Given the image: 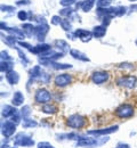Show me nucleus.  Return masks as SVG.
I'll use <instances>...</instances> for the list:
<instances>
[{"label":"nucleus","mask_w":137,"mask_h":148,"mask_svg":"<svg viewBox=\"0 0 137 148\" xmlns=\"http://www.w3.org/2000/svg\"><path fill=\"white\" fill-rule=\"evenodd\" d=\"M9 120H10L12 122H14V123L17 125V124H22V120H23V116H22L21 112L19 111L17 113H16V114H14V115H13V116H12Z\"/></svg>","instance_id":"obj_32"},{"label":"nucleus","mask_w":137,"mask_h":148,"mask_svg":"<svg viewBox=\"0 0 137 148\" xmlns=\"http://www.w3.org/2000/svg\"><path fill=\"white\" fill-rule=\"evenodd\" d=\"M105 33H106V26H104V25H98L93 29V37L96 39L103 38L105 36Z\"/></svg>","instance_id":"obj_24"},{"label":"nucleus","mask_w":137,"mask_h":148,"mask_svg":"<svg viewBox=\"0 0 137 148\" xmlns=\"http://www.w3.org/2000/svg\"><path fill=\"white\" fill-rule=\"evenodd\" d=\"M48 31H49V25H48L46 22L40 23L39 25L36 26V33H34V37L38 39V41L43 42L45 37H46V34L48 33Z\"/></svg>","instance_id":"obj_11"},{"label":"nucleus","mask_w":137,"mask_h":148,"mask_svg":"<svg viewBox=\"0 0 137 148\" xmlns=\"http://www.w3.org/2000/svg\"><path fill=\"white\" fill-rule=\"evenodd\" d=\"M14 70V60H1L0 63V71L3 73H8Z\"/></svg>","instance_id":"obj_22"},{"label":"nucleus","mask_w":137,"mask_h":148,"mask_svg":"<svg viewBox=\"0 0 137 148\" xmlns=\"http://www.w3.org/2000/svg\"><path fill=\"white\" fill-rule=\"evenodd\" d=\"M10 36H13V37H15L16 39H20V40H24L25 39V33H24V31H22L20 29H14V27H9L8 29V31H7Z\"/></svg>","instance_id":"obj_27"},{"label":"nucleus","mask_w":137,"mask_h":148,"mask_svg":"<svg viewBox=\"0 0 137 148\" xmlns=\"http://www.w3.org/2000/svg\"><path fill=\"white\" fill-rule=\"evenodd\" d=\"M22 29H23V31H24V33H25V36L26 37H34V33H36V26H33L31 23H26V24H23V26H22Z\"/></svg>","instance_id":"obj_28"},{"label":"nucleus","mask_w":137,"mask_h":148,"mask_svg":"<svg viewBox=\"0 0 137 148\" xmlns=\"http://www.w3.org/2000/svg\"><path fill=\"white\" fill-rule=\"evenodd\" d=\"M2 40H3V42H5L8 47L16 48V43H17V41H16V38L15 37H13V36H8V37H5Z\"/></svg>","instance_id":"obj_29"},{"label":"nucleus","mask_w":137,"mask_h":148,"mask_svg":"<svg viewBox=\"0 0 137 148\" xmlns=\"http://www.w3.org/2000/svg\"><path fill=\"white\" fill-rule=\"evenodd\" d=\"M24 95L21 91H15L14 95H13V98H12V105H14L15 107H20V106H23L24 104Z\"/></svg>","instance_id":"obj_18"},{"label":"nucleus","mask_w":137,"mask_h":148,"mask_svg":"<svg viewBox=\"0 0 137 148\" xmlns=\"http://www.w3.org/2000/svg\"><path fill=\"white\" fill-rule=\"evenodd\" d=\"M114 148H131V147H130V145H129V144L120 141V143H118L117 145H116V147Z\"/></svg>","instance_id":"obj_43"},{"label":"nucleus","mask_w":137,"mask_h":148,"mask_svg":"<svg viewBox=\"0 0 137 148\" xmlns=\"http://www.w3.org/2000/svg\"><path fill=\"white\" fill-rule=\"evenodd\" d=\"M41 112L45 113V114H48V115H53V114H56L59 112V108H57V106L48 103V104H45L41 107Z\"/></svg>","instance_id":"obj_25"},{"label":"nucleus","mask_w":137,"mask_h":148,"mask_svg":"<svg viewBox=\"0 0 137 148\" xmlns=\"http://www.w3.org/2000/svg\"><path fill=\"white\" fill-rule=\"evenodd\" d=\"M52 98H53L52 92L45 88H40L34 93V101L37 104H42V105L48 104L52 100Z\"/></svg>","instance_id":"obj_8"},{"label":"nucleus","mask_w":137,"mask_h":148,"mask_svg":"<svg viewBox=\"0 0 137 148\" xmlns=\"http://www.w3.org/2000/svg\"><path fill=\"white\" fill-rule=\"evenodd\" d=\"M38 125H39V123L31 117H25L22 121V128L23 129H33V128H37Z\"/></svg>","instance_id":"obj_21"},{"label":"nucleus","mask_w":137,"mask_h":148,"mask_svg":"<svg viewBox=\"0 0 137 148\" xmlns=\"http://www.w3.org/2000/svg\"><path fill=\"white\" fill-rule=\"evenodd\" d=\"M80 133L78 132H70V133H56L55 139L57 141H77L80 138Z\"/></svg>","instance_id":"obj_13"},{"label":"nucleus","mask_w":137,"mask_h":148,"mask_svg":"<svg viewBox=\"0 0 137 148\" xmlns=\"http://www.w3.org/2000/svg\"><path fill=\"white\" fill-rule=\"evenodd\" d=\"M129 1H131V2H134V1H136V0H129Z\"/></svg>","instance_id":"obj_46"},{"label":"nucleus","mask_w":137,"mask_h":148,"mask_svg":"<svg viewBox=\"0 0 137 148\" xmlns=\"http://www.w3.org/2000/svg\"><path fill=\"white\" fill-rule=\"evenodd\" d=\"M74 37L79 38V40L80 41H82V42H89L90 40H92V38H93V32H90V31H88V30H83V29H78V30H76V32H74Z\"/></svg>","instance_id":"obj_14"},{"label":"nucleus","mask_w":137,"mask_h":148,"mask_svg":"<svg viewBox=\"0 0 137 148\" xmlns=\"http://www.w3.org/2000/svg\"><path fill=\"white\" fill-rule=\"evenodd\" d=\"M17 110H16V107L14 106V105H3L2 106V108H1V116H2V119H5V120H9L14 114H16L17 113Z\"/></svg>","instance_id":"obj_17"},{"label":"nucleus","mask_w":137,"mask_h":148,"mask_svg":"<svg viewBox=\"0 0 137 148\" xmlns=\"http://www.w3.org/2000/svg\"><path fill=\"white\" fill-rule=\"evenodd\" d=\"M21 114H22V116H23V119H25V117H31V114H32V110H31V107L29 106V105H25V106H23L22 108H21Z\"/></svg>","instance_id":"obj_31"},{"label":"nucleus","mask_w":137,"mask_h":148,"mask_svg":"<svg viewBox=\"0 0 137 148\" xmlns=\"http://www.w3.org/2000/svg\"><path fill=\"white\" fill-rule=\"evenodd\" d=\"M15 49H16V50H17V53H19V56H20V59H21V62H22V64H23L24 66H28V65H29V63H30V59L26 57V55L21 50L19 47H16Z\"/></svg>","instance_id":"obj_30"},{"label":"nucleus","mask_w":137,"mask_h":148,"mask_svg":"<svg viewBox=\"0 0 137 148\" xmlns=\"http://www.w3.org/2000/svg\"><path fill=\"white\" fill-rule=\"evenodd\" d=\"M94 3H95L94 0H85V1H81V2L77 3V7L78 8L80 7L83 12H89L94 7Z\"/></svg>","instance_id":"obj_26"},{"label":"nucleus","mask_w":137,"mask_h":148,"mask_svg":"<svg viewBox=\"0 0 137 148\" xmlns=\"http://www.w3.org/2000/svg\"><path fill=\"white\" fill-rule=\"evenodd\" d=\"M17 17L21 19V21H26L28 19V14L25 10H20L19 14H17Z\"/></svg>","instance_id":"obj_40"},{"label":"nucleus","mask_w":137,"mask_h":148,"mask_svg":"<svg viewBox=\"0 0 137 148\" xmlns=\"http://www.w3.org/2000/svg\"><path fill=\"white\" fill-rule=\"evenodd\" d=\"M1 9L3 10V12H10V10H15V8L13 7V6H1Z\"/></svg>","instance_id":"obj_44"},{"label":"nucleus","mask_w":137,"mask_h":148,"mask_svg":"<svg viewBox=\"0 0 137 148\" xmlns=\"http://www.w3.org/2000/svg\"><path fill=\"white\" fill-rule=\"evenodd\" d=\"M30 1L29 0H21V1H17L16 5H29Z\"/></svg>","instance_id":"obj_45"},{"label":"nucleus","mask_w":137,"mask_h":148,"mask_svg":"<svg viewBox=\"0 0 137 148\" xmlns=\"http://www.w3.org/2000/svg\"><path fill=\"white\" fill-rule=\"evenodd\" d=\"M37 148H55V147L50 143H48V141H41V143L37 144Z\"/></svg>","instance_id":"obj_36"},{"label":"nucleus","mask_w":137,"mask_h":148,"mask_svg":"<svg viewBox=\"0 0 137 148\" xmlns=\"http://www.w3.org/2000/svg\"><path fill=\"white\" fill-rule=\"evenodd\" d=\"M136 46H137V40H136Z\"/></svg>","instance_id":"obj_47"},{"label":"nucleus","mask_w":137,"mask_h":148,"mask_svg":"<svg viewBox=\"0 0 137 148\" xmlns=\"http://www.w3.org/2000/svg\"><path fill=\"white\" fill-rule=\"evenodd\" d=\"M120 69H122V70H128V71H131V70H134V65L133 64H130V63H122V64H120V66H119Z\"/></svg>","instance_id":"obj_38"},{"label":"nucleus","mask_w":137,"mask_h":148,"mask_svg":"<svg viewBox=\"0 0 137 148\" xmlns=\"http://www.w3.org/2000/svg\"><path fill=\"white\" fill-rule=\"evenodd\" d=\"M13 144L17 147H25V148H30L33 147L36 145V141L34 139L32 138V136L25 133V132H17L13 138Z\"/></svg>","instance_id":"obj_2"},{"label":"nucleus","mask_w":137,"mask_h":148,"mask_svg":"<svg viewBox=\"0 0 137 148\" xmlns=\"http://www.w3.org/2000/svg\"><path fill=\"white\" fill-rule=\"evenodd\" d=\"M61 26H62V29L65 30V31H71V23L69 22V19H62Z\"/></svg>","instance_id":"obj_34"},{"label":"nucleus","mask_w":137,"mask_h":148,"mask_svg":"<svg viewBox=\"0 0 137 148\" xmlns=\"http://www.w3.org/2000/svg\"><path fill=\"white\" fill-rule=\"evenodd\" d=\"M110 141V138L107 136L105 137H94L89 134H81L80 138L76 141L74 147L77 148H97L102 147L106 143Z\"/></svg>","instance_id":"obj_1"},{"label":"nucleus","mask_w":137,"mask_h":148,"mask_svg":"<svg viewBox=\"0 0 137 148\" xmlns=\"http://www.w3.org/2000/svg\"><path fill=\"white\" fill-rule=\"evenodd\" d=\"M6 80H7V82L9 83V84H12V86H14V84H17L19 82H20L21 80V76L20 74L17 73L16 71H10V72H8V73H6Z\"/></svg>","instance_id":"obj_20"},{"label":"nucleus","mask_w":137,"mask_h":148,"mask_svg":"<svg viewBox=\"0 0 137 148\" xmlns=\"http://www.w3.org/2000/svg\"><path fill=\"white\" fill-rule=\"evenodd\" d=\"M61 22H62V18L59 17V15H55V16L52 17V24L53 25H59Z\"/></svg>","instance_id":"obj_41"},{"label":"nucleus","mask_w":137,"mask_h":148,"mask_svg":"<svg viewBox=\"0 0 137 148\" xmlns=\"http://www.w3.org/2000/svg\"><path fill=\"white\" fill-rule=\"evenodd\" d=\"M54 45H55V47L57 48V50L61 51V53H63L64 55L65 54H67L71 49H70V45L66 42V41H64V40H55L54 41Z\"/></svg>","instance_id":"obj_19"},{"label":"nucleus","mask_w":137,"mask_h":148,"mask_svg":"<svg viewBox=\"0 0 137 148\" xmlns=\"http://www.w3.org/2000/svg\"><path fill=\"white\" fill-rule=\"evenodd\" d=\"M70 55L72 56L74 59H78V60H81V62H89V57L81 53L80 50H77V49H71L70 50Z\"/></svg>","instance_id":"obj_23"},{"label":"nucleus","mask_w":137,"mask_h":148,"mask_svg":"<svg viewBox=\"0 0 137 148\" xmlns=\"http://www.w3.org/2000/svg\"><path fill=\"white\" fill-rule=\"evenodd\" d=\"M72 76L67 73H63V74H59L55 76L54 79V83L56 87H59V88H64L66 86H69L70 83H72Z\"/></svg>","instance_id":"obj_9"},{"label":"nucleus","mask_w":137,"mask_h":148,"mask_svg":"<svg viewBox=\"0 0 137 148\" xmlns=\"http://www.w3.org/2000/svg\"><path fill=\"white\" fill-rule=\"evenodd\" d=\"M109 77H110V74L107 73L106 71H96L90 76L92 82L95 83V84H103V83L107 82Z\"/></svg>","instance_id":"obj_10"},{"label":"nucleus","mask_w":137,"mask_h":148,"mask_svg":"<svg viewBox=\"0 0 137 148\" xmlns=\"http://www.w3.org/2000/svg\"><path fill=\"white\" fill-rule=\"evenodd\" d=\"M65 124L71 129L80 130L87 125V119L81 114H72L66 119Z\"/></svg>","instance_id":"obj_3"},{"label":"nucleus","mask_w":137,"mask_h":148,"mask_svg":"<svg viewBox=\"0 0 137 148\" xmlns=\"http://www.w3.org/2000/svg\"><path fill=\"white\" fill-rule=\"evenodd\" d=\"M10 143H13L12 138H9V139L5 138V140L1 143V147L0 148H19L17 146H15L14 144H10Z\"/></svg>","instance_id":"obj_33"},{"label":"nucleus","mask_w":137,"mask_h":148,"mask_svg":"<svg viewBox=\"0 0 137 148\" xmlns=\"http://www.w3.org/2000/svg\"><path fill=\"white\" fill-rule=\"evenodd\" d=\"M40 64L45 65L47 67H52L53 70H67V69L72 67L71 64H63V63H59L56 60H40Z\"/></svg>","instance_id":"obj_12"},{"label":"nucleus","mask_w":137,"mask_h":148,"mask_svg":"<svg viewBox=\"0 0 137 148\" xmlns=\"http://www.w3.org/2000/svg\"><path fill=\"white\" fill-rule=\"evenodd\" d=\"M64 57V54L61 51H55V50H49L42 55H40V60H57L59 58Z\"/></svg>","instance_id":"obj_16"},{"label":"nucleus","mask_w":137,"mask_h":148,"mask_svg":"<svg viewBox=\"0 0 137 148\" xmlns=\"http://www.w3.org/2000/svg\"><path fill=\"white\" fill-rule=\"evenodd\" d=\"M50 49H52L50 45H48V43H43V42H40L39 45L33 46L29 51H30V53H32V54H34V55H42V54H45V53L49 51Z\"/></svg>","instance_id":"obj_15"},{"label":"nucleus","mask_w":137,"mask_h":148,"mask_svg":"<svg viewBox=\"0 0 137 148\" xmlns=\"http://www.w3.org/2000/svg\"><path fill=\"white\" fill-rule=\"evenodd\" d=\"M77 0H61V5L62 6H65V7H69L71 6L72 3H74Z\"/></svg>","instance_id":"obj_42"},{"label":"nucleus","mask_w":137,"mask_h":148,"mask_svg":"<svg viewBox=\"0 0 137 148\" xmlns=\"http://www.w3.org/2000/svg\"><path fill=\"white\" fill-rule=\"evenodd\" d=\"M71 14H72V8H70V7H66L62 10H59V15H62V16H70Z\"/></svg>","instance_id":"obj_37"},{"label":"nucleus","mask_w":137,"mask_h":148,"mask_svg":"<svg viewBox=\"0 0 137 148\" xmlns=\"http://www.w3.org/2000/svg\"><path fill=\"white\" fill-rule=\"evenodd\" d=\"M119 130V125H111V127H106V128H99V129H90L87 130V134L89 136H94V137H105L109 136L111 133H114Z\"/></svg>","instance_id":"obj_7"},{"label":"nucleus","mask_w":137,"mask_h":148,"mask_svg":"<svg viewBox=\"0 0 137 148\" xmlns=\"http://www.w3.org/2000/svg\"><path fill=\"white\" fill-rule=\"evenodd\" d=\"M116 83L121 88L135 89L137 87V77L134 75H122L116 80Z\"/></svg>","instance_id":"obj_6"},{"label":"nucleus","mask_w":137,"mask_h":148,"mask_svg":"<svg viewBox=\"0 0 137 148\" xmlns=\"http://www.w3.org/2000/svg\"><path fill=\"white\" fill-rule=\"evenodd\" d=\"M114 114L117 117L121 120H127L135 115V108L131 104H121L114 111Z\"/></svg>","instance_id":"obj_4"},{"label":"nucleus","mask_w":137,"mask_h":148,"mask_svg":"<svg viewBox=\"0 0 137 148\" xmlns=\"http://www.w3.org/2000/svg\"><path fill=\"white\" fill-rule=\"evenodd\" d=\"M0 131H1V136L3 138H6V139L13 138L16 134V124L14 122H12L10 120H5L1 122Z\"/></svg>","instance_id":"obj_5"},{"label":"nucleus","mask_w":137,"mask_h":148,"mask_svg":"<svg viewBox=\"0 0 137 148\" xmlns=\"http://www.w3.org/2000/svg\"><path fill=\"white\" fill-rule=\"evenodd\" d=\"M111 2L112 0H97L98 7H102V8H107L111 5Z\"/></svg>","instance_id":"obj_35"},{"label":"nucleus","mask_w":137,"mask_h":148,"mask_svg":"<svg viewBox=\"0 0 137 148\" xmlns=\"http://www.w3.org/2000/svg\"><path fill=\"white\" fill-rule=\"evenodd\" d=\"M1 60H13V58L6 50H2L1 51Z\"/></svg>","instance_id":"obj_39"}]
</instances>
